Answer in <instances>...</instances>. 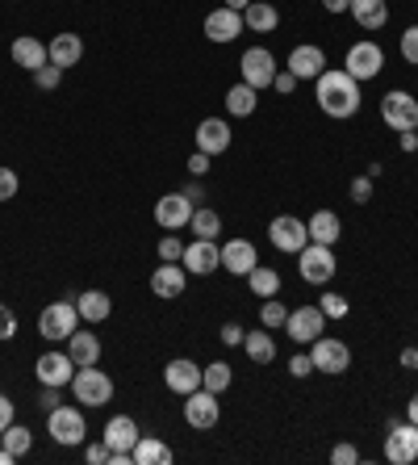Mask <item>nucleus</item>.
<instances>
[{
  "instance_id": "1",
  "label": "nucleus",
  "mask_w": 418,
  "mask_h": 465,
  "mask_svg": "<svg viewBox=\"0 0 418 465\" xmlns=\"http://www.w3.org/2000/svg\"><path fill=\"white\" fill-rule=\"evenodd\" d=\"M314 101H318V109L326 114V118H355L360 114V80L347 76L344 67H326L318 80H314Z\"/></svg>"
},
{
  "instance_id": "2",
  "label": "nucleus",
  "mask_w": 418,
  "mask_h": 465,
  "mask_svg": "<svg viewBox=\"0 0 418 465\" xmlns=\"http://www.w3.org/2000/svg\"><path fill=\"white\" fill-rule=\"evenodd\" d=\"M72 390H75V402H80V407H105V402L113 399V378H109L105 369L88 365V369H75Z\"/></svg>"
},
{
  "instance_id": "3",
  "label": "nucleus",
  "mask_w": 418,
  "mask_h": 465,
  "mask_svg": "<svg viewBox=\"0 0 418 465\" xmlns=\"http://www.w3.org/2000/svg\"><path fill=\"white\" fill-rule=\"evenodd\" d=\"M310 361H314V373H326V378H344L352 369V348L344 340H331V336H318L310 344Z\"/></svg>"
},
{
  "instance_id": "4",
  "label": "nucleus",
  "mask_w": 418,
  "mask_h": 465,
  "mask_svg": "<svg viewBox=\"0 0 418 465\" xmlns=\"http://www.w3.org/2000/svg\"><path fill=\"white\" fill-rule=\"evenodd\" d=\"M335 248H326V243H306V248L297 252V272L306 285H326L335 277Z\"/></svg>"
},
{
  "instance_id": "5",
  "label": "nucleus",
  "mask_w": 418,
  "mask_h": 465,
  "mask_svg": "<svg viewBox=\"0 0 418 465\" xmlns=\"http://www.w3.org/2000/svg\"><path fill=\"white\" fill-rule=\"evenodd\" d=\"M46 436H51L54 444L75 449V444L88 440V423H84V415L75 411V407H63V402H59V407L46 415Z\"/></svg>"
},
{
  "instance_id": "6",
  "label": "nucleus",
  "mask_w": 418,
  "mask_h": 465,
  "mask_svg": "<svg viewBox=\"0 0 418 465\" xmlns=\"http://www.w3.org/2000/svg\"><path fill=\"white\" fill-rule=\"evenodd\" d=\"M385 461H389V465H414V461H418V423H410V420H389Z\"/></svg>"
},
{
  "instance_id": "7",
  "label": "nucleus",
  "mask_w": 418,
  "mask_h": 465,
  "mask_svg": "<svg viewBox=\"0 0 418 465\" xmlns=\"http://www.w3.org/2000/svg\"><path fill=\"white\" fill-rule=\"evenodd\" d=\"M381 118H385L389 130H414L418 126V101L414 93H406V88H389L385 97H381Z\"/></svg>"
},
{
  "instance_id": "8",
  "label": "nucleus",
  "mask_w": 418,
  "mask_h": 465,
  "mask_svg": "<svg viewBox=\"0 0 418 465\" xmlns=\"http://www.w3.org/2000/svg\"><path fill=\"white\" fill-rule=\"evenodd\" d=\"M218 420H222V407H218V394L214 390H193V394H184V423L189 428H197V432H209V428H218Z\"/></svg>"
},
{
  "instance_id": "9",
  "label": "nucleus",
  "mask_w": 418,
  "mask_h": 465,
  "mask_svg": "<svg viewBox=\"0 0 418 465\" xmlns=\"http://www.w3.org/2000/svg\"><path fill=\"white\" fill-rule=\"evenodd\" d=\"M344 72H347V76H355V80H373L376 72H385V51H381L373 38H365V43H352V46H347Z\"/></svg>"
},
{
  "instance_id": "10",
  "label": "nucleus",
  "mask_w": 418,
  "mask_h": 465,
  "mask_svg": "<svg viewBox=\"0 0 418 465\" xmlns=\"http://www.w3.org/2000/svg\"><path fill=\"white\" fill-rule=\"evenodd\" d=\"M243 84L251 88H272V80H277V54L268 51V46H247L243 51Z\"/></svg>"
},
{
  "instance_id": "11",
  "label": "nucleus",
  "mask_w": 418,
  "mask_h": 465,
  "mask_svg": "<svg viewBox=\"0 0 418 465\" xmlns=\"http://www.w3.org/2000/svg\"><path fill=\"white\" fill-rule=\"evenodd\" d=\"M268 239L277 243V252H289V256H297V252L310 243V227H306L301 218H293V214H277L268 223Z\"/></svg>"
},
{
  "instance_id": "12",
  "label": "nucleus",
  "mask_w": 418,
  "mask_h": 465,
  "mask_svg": "<svg viewBox=\"0 0 418 465\" xmlns=\"http://www.w3.org/2000/svg\"><path fill=\"white\" fill-rule=\"evenodd\" d=\"M75 319H80V311H75L72 302H51L43 314H38V336L54 340V344H59V340L67 344V336L75 331Z\"/></svg>"
},
{
  "instance_id": "13",
  "label": "nucleus",
  "mask_w": 418,
  "mask_h": 465,
  "mask_svg": "<svg viewBox=\"0 0 418 465\" xmlns=\"http://www.w3.org/2000/svg\"><path fill=\"white\" fill-rule=\"evenodd\" d=\"M322 327H326V314H322L318 306H297V311H289V319H285V336H289L293 344H314V340L322 336Z\"/></svg>"
},
{
  "instance_id": "14",
  "label": "nucleus",
  "mask_w": 418,
  "mask_h": 465,
  "mask_svg": "<svg viewBox=\"0 0 418 465\" xmlns=\"http://www.w3.org/2000/svg\"><path fill=\"white\" fill-rule=\"evenodd\" d=\"M180 264L193 272V277H209L214 269H222V248H218V239H193V243H184Z\"/></svg>"
},
{
  "instance_id": "15",
  "label": "nucleus",
  "mask_w": 418,
  "mask_h": 465,
  "mask_svg": "<svg viewBox=\"0 0 418 465\" xmlns=\"http://www.w3.org/2000/svg\"><path fill=\"white\" fill-rule=\"evenodd\" d=\"M193 202L176 189V193H163L160 202H155V223H160L163 231H184L189 223H193Z\"/></svg>"
},
{
  "instance_id": "16",
  "label": "nucleus",
  "mask_w": 418,
  "mask_h": 465,
  "mask_svg": "<svg viewBox=\"0 0 418 465\" xmlns=\"http://www.w3.org/2000/svg\"><path fill=\"white\" fill-rule=\"evenodd\" d=\"M184 290H189V269H184L180 260H163L160 269L151 272V293H155V298L176 302Z\"/></svg>"
},
{
  "instance_id": "17",
  "label": "nucleus",
  "mask_w": 418,
  "mask_h": 465,
  "mask_svg": "<svg viewBox=\"0 0 418 465\" xmlns=\"http://www.w3.org/2000/svg\"><path fill=\"white\" fill-rule=\"evenodd\" d=\"M163 386L172 390V394H193V390H201V365L189 357H176L163 365Z\"/></svg>"
},
{
  "instance_id": "18",
  "label": "nucleus",
  "mask_w": 418,
  "mask_h": 465,
  "mask_svg": "<svg viewBox=\"0 0 418 465\" xmlns=\"http://www.w3.org/2000/svg\"><path fill=\"white\" fill-rule=\"evenodd\" d=\"M34 373H38V386H72L75 378V361L67 357V352H43L38 357V365H34Z\"/></svg>"
},
{
  "instance_id": "19",
  "label": "nucleus",
  "mask_w": 418,
  "mask_h": 465,
  "mask_svg": "<svg viewBox=\"0 0 418 465\" xmlns=\"http://www.w3.org/2000/svg\"><path fill=\"white\" fill-rule=\"evenodd\" d=\"M238 34H243V13H235V9H209L205 13V38L209 43H218V46H226V43H235Z\"/></svg>"
},
{
  "instance_id": "20",
  "label": "nucleus",
  "mask_w": 418,
  "mask_h": 465,
  "mask_svg": "<svg viewBox=\"0 0 418 465\" xmlns=\"http://www.w3.org/2000/svg\"><path fill=\"white\" fill-rule=\"evenodd\" d=\"M259 264V252L251 239H230V243H222V269L235 272V277H247V272Z\"/></svg>"
},
{
  "instance_id": "21",
  "label": "nucleus",
  "mask_w": 418,
  "mask_h": 465,
  "mask_svg": "<svg viewBox=\"0 0 418 465\" xmlns=\"http://www.w3.org/2000/svg\"><path fill=\"white\" fill-rule=\"evenodd\" d=\"M285 67H289L297 80H318L322 72H326V54H322V46H293Z\"/></svg>"
},
{
  "instance_id": "22",
  "label": "nucleus",
  "mask_w": 418,
  "mask_h": 465,
  "mask_svg": "<svg viewBox=\"0 0 418 465\" xmlns=\"http://www.w3.org/2000/svg\"><path fill=\"white\" fill-rule=\"evenodd\" d=\"M139 423H134V415H113V420L105 423V444L113 449V453H134V444H139Z\"/></svg>"
},
{
  "instance_id": "23",
  "label": "nucleus",
  "mask_w": 418,
  "mask_h": 465,
  "mask_svg": "<svg viewBox=\"0 0 418 465\" xmlns=\"http://www.w3.org/2000/svg\"><path fill=\"white\" fill-rule=\"evenodd\" d=\"M67 357L75 361V369H88L101 361V340L88 331V327H75L72 336H67Z\"/></svg>"
},
{
  "instance_id": "24",
  "label": "nucleus",
  "mask_w": 418,
  "mask_h": 465,
  "mask_svg": "<svg viewBox=\"0 0 418 465\" xmlns=\"http://www.w3.org/2000/svg\"><path fill=\"white\" fill-rule=\"evenodd\" d=\"M226 147H230V126H226L222 118H205L201 126H197V152H205L214 160V155H222Z\"/></svg>"
},
{
  "instance_id": "25",
  "label": "nucleus",
  "mask_w": 418,
  "mask_h": 465,
  "mask_svg": "<svg viewBox=\"0 0 418 465\" xmlns=\"http://www.w3.org/2000/svg\"><path fill=\"white\" fill-rule=\"evenodd\" d=\"M46 54H51L54 67H75L84 59V43H80V34H54L51 43H46Z\"/></svg>"
},
{
  "instance_id": "26",
  "label": "nucleus",
  "mask_w": 418,
  "mask_h": 465,
  "mask_svg": "<svg viewBox=\"0 0 418 465\" xmlns=\"http://www.w3.org/2000/svg\"><path fill=\"white\" fill-rule=\"evenodd\" d=\"M306 227H310V243H326V248H335V243L344 239V223H339L335 210H314Z\"/></svg>"
},
{
  "instance_id": "27",
  "label": "nucleus",
  "mask_w": 418,
  "mask_h": 465,
  "mask_svg": "<svg viewBox=\"0 0 418 465\" xmlns=\"http://www.w3.org/2000/svg\"><path fill=\"white\" fill-rule=\"evenodd\" d=\"M347 13H352L355 25L368 30V34H376V30H385L389 25V5L385 0H352V9Z\"/></svg>"
},
{
  "instance_id": "28",
  "label": "nucleus",
  "mask_w": 418,
  "mask_h": 465,
  "mask_svg": "<svg viewBox=\"0 0 418 465\" xmlns=\"http://www.w3.org/2000/svg\"><path fill=\"white\" fill-rule=\"evenodd\" d=\"M13 64L17 67H25V72H38L43 64H51V54H46V46L38 43V38H30V34H22L17 43H13Z\"/></svg>"
},
{
  "instance_id": "29",
  "label": "nucleus",
  "mask_w": 418,
  "mask_h": 465,
  "mask_svg": "<svg viewBox=\"0 0 418 465\" xmlns=\"http://www.w3.org/2000/svg\"><path fill=\"white\" fill-rule=\"evenodd\" d=\"M176 453L172 444L160 440V436H139V444H134V465H172Z\"/></svg>"
},
{
  "instance_id": "30",
  "label": "nucleus",
  "mask_w": 418,
  "mask_h": 465,
  "mask_svg": "<svg viewBox=\"0 0 418 465\" xmlns=\"http://www.w3.org/2000/svg\"><path fill=\"white\" fill-rule=\"evenodd\" d=\"M243 25L251 34H272L280 25V13H277V5H268V0H251L243 9Z\"/></svg>"
},
{
  "instance_id": "31",
  "label": "nucleus",
  "mask_w": 418,
  "mask_h": 465,
  "mask_svg": "<svg viewBox=\"0 0 418 465\" xmlns=\"http://www.w3.org/2000/svg\"><path fill=\"white\" fill-rule=\"evenodd\" d=\"M75 311H80L84 323H105L109 314H113V302H109L105 290H84L80 298H75Z\"/></svg>"
},
{
  "instance_id": "32",
  "label": "nucleus",
  "mask_w": 418,
  "mask_h": 465,
  "mask_svg": "<svg viewBox=\"0 0 418 465\" xmlns=\"http://www.w3.org/2000/svg\"><path fill=\"white\" fill-rule=\"evenodd\" d=\"M256 105H259V88L243 84V80L230 84V93H226V114H230V118H251Z\"/></svg>"
},
{
  "instance_id": "33",
  "label": "nucleus",
  "mask_w": 418,
  "mask_h": 465,
  "mask_svg": "<svg viewBox=\"0 0 418 465\" xmlns=\"http://www.w3.org/2000/svg\"><path fill=\"white\" fill-rule=\"evenodd\" d=\"M243 352L256 361V365H272V361H277V340L268 336V327H264V331H247Z\"/></svg>"
},
{
  "instance_id": "34",
  "label": "nucleus",
  "mask_w": 418,
  "mask_h": 465,
  "mask_svg": "<svg viewBox=\"0 0 418 465\" xmlns=\"http://www.w3.org/2000/svg\"><path fill=\"white\" fill-rule=\"evenodd\" d=\"M247 285H251V293H256V298H277L285 282H280L277 269H264V264H256V269L247 272Z\"/></svg>"
},
{
  "instance_id": "35",
  "label": "nucleus",
  "mask_w": 418,
  "mask_h": 465,
  "mask_svg": "<svg viewBox=\"0 0 418 465\" xmlns=\"http://www.w3.org/2000/svg\"><path fill=\"white\" fill-rule=\"evenodd\" d=\"M189 231H193L197 239H218V235H222V218H218V210L197 206V210H193V223H189Z\"/></svg>"
},
{
  "instance_id": "36",
  "label": "nucleus",
  "mask_w": 418,
  "mask_h": 465,
  "mask_svg": "<svg viewBox=\"0 0 418 465\" xmlns=\"http://www.w3.org/2000/svg\"><path fill=\"white\" fill-rule=\"evenodd\" d=\"M0 444H5V449H9L13 457H25V453H30V444H34V432H30V428H25V423H17V420H13L9 428L0 432Z\"/></svg>"
},
{
  "instance_id": "37",
  "label": "nucleus",
  "mask_w": 418,
  "mask_h": 465,
  "mask_svg": "<svg viewBox=\"0 0 418 465\" xmlns=\"http://www.w3.org/2000/svg\"><path fill=\"white\" fill-rule=\"evenodd\" d=\"M230 381H235V369L226 365V361H214L209 369H201V386L214 390V394H226V390H230Z\"/></svg>"
},
{
  "instance_id": "38",
  "label": "nucleus",
  "mask_w": 418,
  "mask_h": 465,
  "mask_svg": "<svg viewBox=\"0 0 418 465\" xmlns=\"http://www.w3.org/2000/svg\"><path fill=\"white\" fill-rule=\"evenodd\" d=\"M259 319H264V327H285V319H289V306L277 302V298H264V311H259Z\"/></svg>"
},
{
  "instance_id": "39",
  "label": "nucleus",
  "mask_w": 418,
  "mask_h": 465,
  "mask_svg": "<svg viewBox=\"0 0 418 465\" xmlns=\"http://www.w3.org/2000/svg\"><path fill=\"white\" fill-rule=\"evenodd\" d=\"M318 311L326 314V319H347V311H352V302H347L344 293H322Z\"/></svg>"
},
{
  "instance_id": "40",
  "label": "nucleus",
  "mask_w": 418,
  "mask_h": 465,
  "mask_svg": "<svg viewBox=\"0 0 418 465\" xmlns=\"http://www.w3.org/2000/svg\"><path fill=\"white\" fill-rule=\"evenodd\" d=\"M59 80H63V67H54V64H43L38 72H34V84L43 88V93H54Z\"/></svg>"
},
{
  "instance_id": "41",
  "label": "nucleus",
  "mask_w": 418,
  "mask_h": 465,
  "mask_svg": "<svg viewBox=\"0 0 418 465\" xmlns=\"http://www.w3.org/2000/svg\"><path fill=\"white\" fill-rule=\"evenodd\" d=\"M397 51H402V59H406V64L418 67V25H406V34H402Z\"/></svg>"
},
{
  "instance_id": "42",
  "label": "nucleus",
  "mask_w": 418,
  "mask_h": 465,
  "mask_svg": "<svg viewBox=\"0 0 418 465\" xmlns=\"http://www.w3.org/2000/svg\"><path fill=\"white\" fill-rule=\"evenodd\" d=\"M180 256H184V239L176 235V231L172 235H163L160 239V260H180Z\"/></svg>"
},
{
  "instance_id": "43",
  "label": "nucleus",
  "mask_w": 418,
  "mask_h": 465,
  "mask_svg": "<svg viewBox=\"0 0 418 465\" xmlns=\"http://www.w3.org/2000/svg\"><path fill=\"white\" fill-rule=\"evenodd\" d=\"M17 189H22L17 173H13V168H0V202H13V197H17Z\"/></svg>"
},
{
  "instance_id": "44",
  "label": "nucleus",
  "mask_w": 418,
  "mask_h": 465,
  "mask_svg": "<svg viewBox=\"0 0 418 465\" xmlns=\"http://www.w3.org/2000/svg\"><path fill=\"white\" fill-rule=\"evenodd\" d=\"M352 202H360V206H365V202H373V176H355L352 181Z\"/></svg>"
},
{
  "instance_id": "45",
  "label": "nucleus",
  "mask_w": 418,
  "mask_h": 465,
  "mask_svg": "<svg viewBox=\"0 0 418 465\" xmlns=\"http://www.w3.org/2000/svg\"><path fill=\"white\" fill-rule=\"evenodd\" d=\"M13 336H17V314L0 302V344H5V340H13Z\"/></svg>"
},
{
  "instance_id": "46",
  "label": "nucleus",
  "mask_w": 418,
  "mask_h": 465,
  "mask_svg": "<svg viewBox=\"0 0 418 465\" xmlns=\"http://www.w3.org/2000/svg\"><path fill=\"white\" fill-rule=\"evenodd\" d=\"M331 461L335 465H355V461H360V449H355V444H335V449H331Z\"/></svg>"
},
{
  "instance_id": "47",
  "label": "nucleus",
  "mask_w": 418,
  "mask_h": 465,
  "mask_svg": "<svg viewBox=\"0 0 418 465\" xmlns=\"http://www.w3.org/2000/svg\"><path fill=\"white\" fill-rule=\"evenodd\" d=\"M109 457H113V449H109L105 440H101V444H88V449H84V461L88 465H109Z\"/></svg>"
},
{
  "instance_id": "48",
  "label": "nucleus",
  "mask_w": 418,
  "mask_h": 465,
  "mask_svg": "<svg viewBox=\"0 0 418 465\" xmlns=\"http://www.w3.org/2000/svg\"><path fill=\"white\" fill-rule=\"evenodd\" d=\"M297 84H301V80L293 76L289 67H280V72H277V80H272V88H277V93H285V97H289V93H293V88H297Z\"/></svg>"
},
{
  "instance_id": "49",
  "label": "nucleus",
  "mask_w": 418,
  "mask_h": 465,
  "mask_svg": "<svg viewBox=\"0 0 418 465\" xmlns=\"http://www.w3.org/2000/svg\"><path fill=\"white\" fill-rule=\"evenodd\" d=\"M289 373H293V378H310V373H314V361L306 357V352H297V357H289Z\"/></svg>"
},
{
  "instance_id": "50",
  "label": "nucleus",
  "mask_w": 418,
  "mask_h": 465,
  "mask_svg": "<svg viewBox=\"0 0 418 465\" xmlns=\"http://www.w3.org/2000/svg\"><path fill=\"white\" fill-rule=\"evenodd\" d=\"M243 336H247V331H243V327H238V323H222V344L238 348V344H243Z\"/></svg>"
},
{
  "instance_id": "51",
  "label": "nucleus",
  "mask_w": 418,
  "mask_h": 465,
  "mask_svg": "<svg viewBox=\"0 0 418 465\" xmlns=\"http://www.w3.org/2000/svg\"><path fill=\"white\" fill-rule=\"evenodd\" d=\"M189 173H193V176H205V173H209V155H205V152H193V155H189Z\"/></svg>"
},
{
  "instance_id": "52",
  "label": "nucleus",
  "mask_w": 418,
  "mask_h": 465,
  "mask_svg": "<svg viewBox=\"0 0 418 465\" xmlns=\"http://www.w3.org/2000/svg\"><path fill=\"white\" fill-rule=\"evenodd\" d=\"M13 423V402H9V394H0V432Z\"/></svg>"
},
{
  "instance_id": "53",
  "label": "nucleus",
  "mask_w": 418,
  "mask_h": 465,
  "mask_svg": "<svg viewBox=\"0 0 418 465\" xmlns=\"http://www.w3.org/2000/svg\"><path fill=\"white\" fill-rule=\"evenodd\" d=\"M46 407V411H54L59 407V386H43V399H38Z\"/></svg>"
},
{
  "instance_id": "54",
  "label": "nucleus",
  "mask_w": 418,
  "mask_h": 465,
  "mask_svg": "<svg viewBox=\"0 0 418 465\" xmlns=\"http://www.w3.org/2000/svg\"><path fill=\"white\" fill-rule=\"evenodd\" d=\"M180 193H184V197H189V202H193V206H197V202H201V197H205V189H201V184L193 181V184H184Z\"/></svg>"
},
{
  "instance_id": "55",
  "label": "nucleus",
  "mask_w": 418,
  "mask_h": 465,
  "mask_svg": "<svg viewBox=\"0 0 418 465\" xmlns=\"http://www.w3.org/2000/svg\"><path fill=\"white\" fill-rule=\"evenodd\" d=\"M322 9L326 13H347L352 9V0H322Z\"/></svg>"
},
{
  "instance_id": "56",
  "label": "nucleus",
  "mask_w": 418,
  "mask_h": 465,
  "mask_svg": "<svg viewBox=\"0 0 418 465\" xmlns=\"http://www.w3.org/2000/svg\"><path fill=\"white\" fill-rule=\"evenodd\" d=\"M402 152H418V134H414V130H402Z\"/></svg>"
},
{
  "instance_id": "57",
  "label": "nucleus",
  "mask_w": 418,
  "mask_h": 465,
  "mask_svg": "<svg viewBox=\"0 0 418 465\" xmlns=\"http://www.w3.org/2000/svg\"><path fill=\"white\" fill-rule=\"evenodd\" d=\"M397 361H402V369H418V348H406Z\"/></svg>"
},
{
  "instance_id": "58",
  "label": "nucleus",
  "mask_w": 418,
  "mask_h": 465,
  "mask_svg": "<svg viewBox=\"0 0 418 465\" xmlns=\"http://www.w3.org/2000/svg\"><path fill=\"white\" fill-rule=\"evenodd\" d=\"M406 420H410V423H418V394L406 402Z\"/></svg>"
},
{
  "instance_id": "59",
  "label": "nucleus",
  "mask_w": 418,
  "mask_h": 465,
  "mask_svg": "<svg viewBox=\"0 0 418 465\" xmlns=\"http://www.w3.org/2000/svg\"><path fill=\"white\" fill-rule=\"evenodd\" d=\"M247 5H251V0H226V9H235V13H243Z\"/></svg>"
},
{
  "instance_id": "60",
  "label": "nucleus",
  "mask_w": 418,
  "mask_h": 465,
  "mask_svg": "<svg viewBox=\"0 0 418 465\" xmlns=\"http://www.w3.org/2000/svg\"><path fill=\"white\" fill-rule=\"evenodd\" d=\"M13 461H17V457H13L9 449H5V444H0V465H13Z\"/></svg>"
},
{
  "instance_id": "61",
  "label": "nucleus",
  "mask_w": 418,
  "mask_h": 465,
  "mask_svg": "<svg viewBox=\"0 0 418 465\" xmlns=\"http://www.w3.org/2000/svg\"><path fill=\"white\" fill-rule=\"evenodd\" d=\"M414 134H418V126H414Z\"/></svg>"
}]
</instances>
